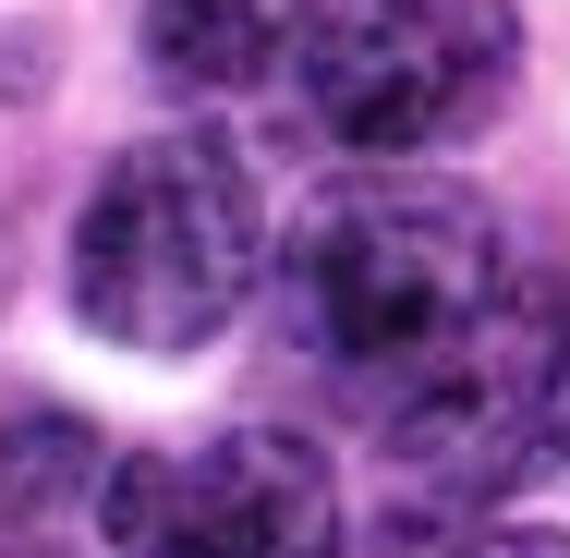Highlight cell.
Masks as SVG:
<instances>
[{"instance_id": "obj_4", "label": "cell", "mask_w": 570, "mask_h": 558, "mask_svg": "<svg viewBox=\"0 0 570 558\" xmlns=\"http://www.w3.org/2000/svg\"><path fill=\"white\" fill-rule=\"evenodd\" d=\"M570 449V280H510L389 401V473L413 510H485Z\"/></svg>"}, {"instance_id": "obj_7", "label": "cell", "mask_w": 570, "mask_h": 558, "mask_svg": "<svg viewBox=\"0 0 570 558\" xmlns=\"http://www.w3.org/2000/svg\"><path fill=\"white\" fill-rule=\"evenodd\" d=\"M450 558H570V535H534V522H510V535H461Z\"/></svg>"}, {"instance_id": "obj_5", "label": "cell", "mask_w": 570, "mask_h": 558, "mask_svg": "<svg viewBox=\"0 0 570 558\" xmlns=\"http://www.w3.org/2000/svg\"><path fill=\"white\" fill-rule=\"evenodd\" d=\"M121 558H341V486L279 425H207V438L110 461Z\"/></svg>"}, {"instance_id": "obj_2", "label": "cell", "mask_w": 570, "mask_h": 558, "mask_svg": "<svg viewBox=\"0 0 570 558\" xmlns=\"http://www.w3.org/2000/svg\"><path fill=\"white\" fill-rule=\"evenodd\" d=\"M73 316L110 352H195L267 280V207L219 134H146L73 207Z\"/></svg>"}, {"instance_id": "obj_1", "label": "cell", "mask_w": 570, "mask_h": 558, "mask_svg": "<svg viewBox=\"0 0 570 558\" xmlns=\"http://www.w3.org/2000/svg\"><path fill=\"white\" fill-rule=\"evenodd\" d=\"M267 292L304 364L401 401L510 292V243H498V207L450 170H341L292 219Z\"/></svg>"}, {"instance_id": "obj_6", "label": "cell", "mask_w": 570, "mask_h": 558, "mask_svg": "<svg viewBox=\"0 0 570 558\" xmlns=\"http://www.w3.org/2000/svg\"><path fill=\"white\" fill-rule=\"evenodd\" d=\"M134 12L170 86H255L267 61H292V0H134Z\"/></svg>"}, {"instance_id": "obj_3", "label": "cell", "mask_w": 570, "mask_h": 558, "mask_svg": "<svg viewBox=\"0 0 570 558\" xmlns=\"http://www.w3.org/2000/svg\"><path fill=\"white\" fill-rule=\"evenodd\" d=\"M522 25L510 0H304L292 12V86L364 170H413L425 146L485 134L510 98Z\"/></svg>"}]
</instances>
